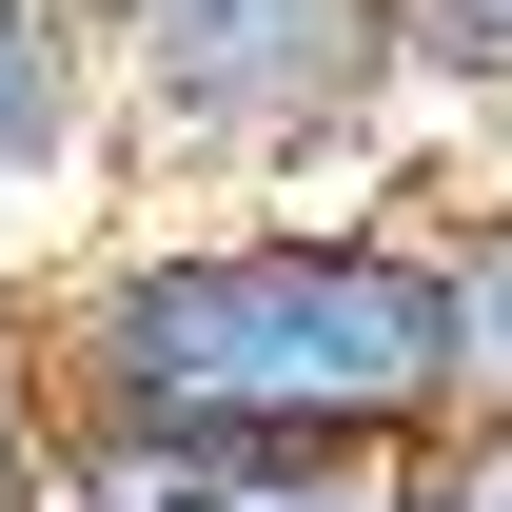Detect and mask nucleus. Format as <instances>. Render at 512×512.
Returning <instances> with one entry per match:
<instances>
[{"mask_svg":"<svg viewBox=\"0 0 512 512\" xmlns=\"http://www.w3.org/2000/svg\"><path fill=\"white\" fill-rule=\"evenodd\" d=\"M40 355L79 434H158L197 473H394L453 414L434 217L394 197H256V217H99L40 256Z\"/></svg>","mask_w":512,"mask_h":512,"instance_id":"1","label":"nucleus"},{"mask_svg":"<svg viewBox=\"0 0 512 512\" xmlns=\"http://www.w3.org/2000/svg\"><path fill=\"white\" fill-rule=\"evenodd\" d=\"M99 119L138 197H316L414 158V40L394 0H99Z\"/></svg>","mask_w":512,"mask_h":512,"instance_id":"2","label":"nucleus"},{"mask_svg":"<svg viewBox=\"0 0 512 512\" xmlns=\"http://www.w3.org/2000/svg\"><path fill=\"white\" fill-rule=\"evenodd\" d=\"M0 217L79 256L119 217V119H99V0H0ZM20 276V256H0Z\"/></svg>","mask_w":512,"mask_h":512,"instance_id":"3","label":"nucleus"},{"mask_svg":"<svg viewBox=\"0 0 512 512\" xmlns=\"http://www.w3.org/2000/svg\"><path fill=\"white\" fill-rule=\"evenodd\" d=\"M434 217V296H453V414L512 434V178L493 197H414Z\"/></svg>","mask_w":512,"mask_h":512,"instance_id":"4","label":"nucleus"},{"mask_svg":"<svg viewBox=\"0 0 512 512\" xmlns=\"http://www.w3.org/2000/svg\"><path fill=\"white\" fill-rule=\"evenodd\" d=\"M414 40V119H512V0H394Z\"/></svg>","mask_w":512,"mask_h":512,"instance_id":"5","label":"nucleus"},{"mask_svg":"<svg viewBox=\"0 0 512 512\" xmlns=\"http://www.w3.org/2000/svg\"><path fill=\"white\" fill-rule=\"evenodd\" d=\"M60 473V355H40V276H0V512H40Z\"/></svg>","mask_w":512,"mask_h":512,"instance_id":"6","label":"nucleus"},{"mask_svg":"<svg viewBox=\"0 0 512 512\" xmlns=\"http://www.w3.org/2000/svg\"><path fill=\"white\" fill-rule=\"evenodd\" d=\"M375 512H512V493H493V453H473V434H434V453H394V473H375Z\"/></svg>","mask_w":512,"mask_h":512,"instance_id":"7","label":"nucleus"},{"mask_svg":"<svg viewBox=\"0 0 512 512\" xmlns=\"http://www.w3.org/2000/svg\"><path fill=\"white\" fill-rule=\"evenodd\" d=\"M178 512H375V473H197Z\"/></svg>","mask_w":512,"mask_h":512,"instance_id":"8","label":"nucleus"},{"mask_svg":"<svg viewBox=\"0 0 512 512\" xmlns=\"http://www.w3.org/2000/svg\"><path fill=\"white\" fill-rule=\"evenodd\" d=\"M473 453H493V493H512V434H473Z\"/></svg>","mask_w":512,"mask_h":512,"instance_id":"9","label":"nucleus"}]
</instances>
